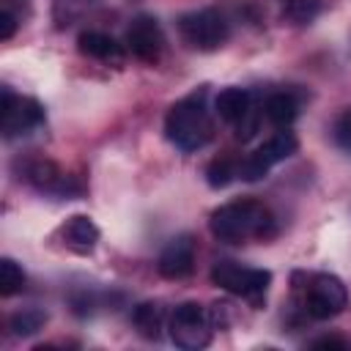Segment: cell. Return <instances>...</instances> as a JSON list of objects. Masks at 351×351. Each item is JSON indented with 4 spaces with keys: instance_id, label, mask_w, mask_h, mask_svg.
Returning a JSON list of instances; mask_svg holds the SVG:
<instances>
[{
    "instance_id": "obj_1",
    "label": "cell",
    "mask_w": 351,
    "mask_h": 351,
    "mask_svg": "<svg viewBox=\"0 0 351 351\" xmlns=\"http://www.w3.org/2000/svg\"><path fill=\"white\" fill-rule=\"evenodd\" d=\"M208 228L214 239L225 244H244V241H266L277 233V219L269 206L255 197H239L211 211Z\"/></svg>"
},
{
    "instance_id": "obj_2",
    "label": "cell",
    "mask_w": 351,
    "mask_h": 351,
    "mask_svg": "<svg viewBox=\"0 0 351 351\" xmlns=\"http://www.w3.org/2000/svg\"><path fill=\"white\" fill-rule=\"evenodd\" d=\"M206 96H208V90L197 88L189 96L178 99L165 115V137L184 154L200 151L214 134V123H211V115H208V107H206Z\"/></svg>"
},
{
    "instance_id": "obj_3",
    "label": "cell",
    "mask_w": 351,
    "mask_h": 351,
    "mask_svg": "<svg viewBox=\"0 0 351 351\" xmlns=\"http://www.w3.org/2000/svg\"><path fill=\"white\" fill-rule=\"evenodd\" d=\"M178 33L186 47L197 52H214L230 38V22L217 8H197L178 19Z\"/></svg>"
},
{
    "instance_id": "obj_4",
    "label": "cell",
    "mask_w": 351,
    "mask_h": 351,
    "mask_svg": "<svg viewBox=\"0 0 351 351\" xmlns=\"http://www.w3.org/2000/svg\"><path fill=\"white\" fill-rule=\"evenodd\" d=\"M348 304V288L343 285L340 277L335 274H310L302 285V310L304 315L315 318V321H326L335 318L346 310Z\"/></svg>"
},
{
    "instance_id": "obj_5",
    "label": "cell",
    "mask_w": 351,
    "mask_h": 351,
    "mask_svg": "<svg viewBox=\"0 0 351 351\" xmlns=\"http://www.w3.org/2000/svg\"><path fill=\"white\" fill-rule=\"evenodd\" d=\"M211 282L233 296L261 302L271 285V271L255 269V266H241L236 261H217L211 269Z\"/></svg>"
},
{
    "instance_id": "obj_6",
    "label": "cell",
    "mask_w": 351,
    "mask_h": 351,
    "mask_svg": "<svg viewBox=\"0 0 351 351\" xmlns=\"http://www.w3.org/2000/svg\"><path fill=\"white\" fill-rule=\"evenodd\" d=\"M170 340L184 351H197L211 343V318L197 302H181L170 313Z\"/></svg>"
},
{
    "instance_id": "obj_7",
    "label": "cell",
    "mask_w": 351,
    "mask_h": 351,
    "mask_svg": "<svg viewBox=\"0 0 351 351\" xmlns=\"http://www.w3.org/2000/svg\"><path fill=\"white\" fill-rule=\"evenodd\" d=\"M296 148H299V140H296L293 132H288V129L274 132L263 145H258L250 156H244L239 162V178L241 181H261L274 165L293 156Z\"/></svg>"
},
{
    "instance_id": "obj_8",
    "label": "cell",
    "mask_w": 351,
    "mask_h": 351,
    "mask_svg": "<svg viewBox=\"0 0 351 351\" xmlns=\"http://www.w3.org/2000/svg\"><path fill=\"white\" fill-rule=\"evenodd\" d=\"M41 123H44V107H41L36 99H30V96H16L14 90L3 88L0 126H3V134H5L8 140L33 132V129H38Z\"/></svg>"
},
{
    "instance_id": "obj_9",
    "label": "cell",
    "mask_w": 351,
    "mask_h": 351,
    "mask_svg": "<svg viewBox=\"0 0 351 351\" xmlns=\"http://www.w3.org/2000/svg\"><path fill=\"white\" fill-rule=\"evenodd\" d=\"M126 49L140 60V63H159L162 52H165V33L159 27V22L148 14H140L132 19L129 30H126Z\"/></svg>"
},
{
    "instance_id": "obj_10",
    "label": "cell",
    "mask_w": 351,
    "mask_h": 351,
    "mask_svg": "<svg viewBox=\"0 0 351 351\" xmlns=\"http://www.w3.org/2000/svg\"><path fill=\"white\" fill-rule=\"evenodd\" d=\"M156 269L167 280H184V277H189L192 269H195V239L189 233H181V236L170 239L165 244V250L159 252Z\"/></svg>"
},
{
    "instance_id": "obj_11",
    "label": "cell",
    "mask_w": 351,
    "mask_h": 351,
    "mask_svg": "<svg viewBox=\"0 0 351 351\" xmlns=\"http://www.w3.org/2000/svg\"><path fill=\"white\" fill-rule=\"evenodd\" d=\"M27 181L41 189V192H49V195H60V197H71L74 192H80V186L74 184L71 176H66L55 162H47V159H38V162H30L27 170H25Z\"/></svg>"
},
{
    "instance_id": "obj_12",
    "label": "cell",
    "mask_w": 351,
    "mask_h": 351,
    "mask_svg": "<svg viewBox=\"0 0 351 351\" xmlns=\"http://www.w3.org/2000/svg\"><path fill=\"white\" fill-rule=\"evenodd\" d=\"M77 49L85 58H93V60H101V63H110V66H121L126 60L123 47L112 36L99 33V30H82L77 36Z\"/></svg>"
},
{
    "instance_id": "obj_13",
    "label": "cell",
    "mask_w": 351,
    "mask_h": 351,
    "mask_svg": "<svg viewBox=\"0 0 351 351\" xmlns=\"http://www.w3.org/2000/svg\"><path fill=\"white\" fill-rule=\"evenodd\" d=\"M60 239H63V244H66L71 252L88 255V252H93L96 244H99V228H96V222H93L90 217H85V214H71V217L63 222V228H60Z\"/></svg>"
},
{
    "instance_id": "obj_14",
    "label": "cell",
    "mask_w": 351,
    "mask_h": 351,
    "mask_svg": "<svg viewBox=\"0 0 351 351\" xmlns=\"http://www.w3.org/2000/svg\"><path fill=\"white\" fill-rule=\"evenodd\" d=\"M214 110H217V115H219L225 123L239 126V123L252 112V93H250L247 88H236V85L222 88V90L217 93V99H214Z\"/></svg>"
},
{
    "instance_id": "obj_15",
    "label": "cell",
    "mask_w": 351,
    "mask_h": 351,
    "mask_svg": "<svg viewBox=\"0 0 351 351\" xmlns=\"http://www.w3.org/2000/svg\"><path fill=\"white\" fill-rule=\"evenodd\" d=\"M132 324L140 337L145 340H159L165 329V307L159 302H140L132 310Z\"/></svg>"
},
{
    "instance_id": "obj_16",
    "label": "cell",
    "mask_w": 351,
    "mask_h": 351,
    "mask_svg": "<svg viewBox=\"0 0 351 351\" xmlns=\"http://www.w3.org/2000/svg\"><path fill=\"white\" fill-rule=\"evenodd\" d=\"M263 115L269 118V123H274L277 129H288L296 115H299V99L291 90H277L266 99L263 104Z\"/></svg>"
},
{
    "instance_id": "obj_17",
    "label": "cell",
    "mask_w": 351,
    "mask_h": 351,
    "mask_svg": "<svg viewBox=\"0 0 351 351\" xmlns=\"http://www.w3.org/2000/svg\"><path fill=\"white\" fill-rule=\"evenodd\" d=\"M280 16L291 25H310L321 14V0H277Z\"/></svg>"
},
{
    "instance_id": "obj_18",
    "label": "cell",
    "mask_w": 351,
    "mask_h": 351,
    "mask_svg": "<svg viewBox=\"0 0 351 351\" xmlns=\"http://www.w3.org/2000/svg\"><path fill=\"white\" fill-rule=\"evenodd\" d=\"M47 324V313L36 310V307H27V310H16L11 318H8V329L16 335V337H30L36 332H41Z\"/></svg>"
},
{
    "instance_id": "obj_19",
    "label": "cell",
    "mask_w": 351,
    "mask_h": 351,
    "mask_svg": "<svg viewBox=\"0 0 351 351\" xmlns=\"http://www.w3.org/2000/svg\"><path fill=\"white\" fill-rule=\"evenodd\" d=\"M233 178H239V162H236V159H230V156H217V159L208 162V167H206V181H208V186L222 189V186H228Z\"/></svg>"
},
{
    "instance_id": "obj_20",
    "label": "cell",
    "mask_w": 351,
    "mask_h": 351,
    "mask_svg": "<svg viewBox=\"0 0 351 351\" xmlns=\"http://www.w3.org/2000/svg\"><path fill=\"white\" fill-rule=\"evenodd\" d=\"M22 285H25L22 266L16 261H11V258H3L0 261V293L3 296H14V293L22 291Z\"/></svg>"
},
{
    "instance_id": "obj_21",
    "label": "cell",
    "mask_w": 351,
    "mask_h": 351,
    "mask_svg": "<svg viewBox=\"0 0 351 351\" xmlns=\"http://www.w3.org/2000/svg\"><path fill=\"white\" fill-rule=\"evenodd\" d=\"M332 140H335V145H337L343 154L351 156V107H346V110L335 118V123H332Z\"/></svg>"
},
{
    "instance_id": "obj_22",
    "label": "cell",
    "mask_w": 351,
    "mask_h": 351,
    "mask_svg": "<svg viewBox=\"0 0 351 351\" xmlns=\"http://www.w3.org/2000/svg\"><path fill=\"white\" fill-rule=\"evenodd\" d=\"M310 348H329V351H348L351 348V340L346 337H337V335H324V337H315L310 343Z\"/></svg>"
},
{
    "instance_id": "obj_23",
    "label": "cell",
    "mask_w": 351,
    "mask_h": 351,
    "mask_svg": "<svg viewBox=\"0 0 351 351\" xmlns=\"http://www.w3.org/2000/svg\"><path fill=\"white\" fill-rule=\"evenodd\" d=\"M16 27H19V16L11 8H3L0 11V41H8Z\"/></svg>"
},
{
    "instance_id": "obj_24",
    "label": "cell",
    "mask_w": 351,
    "mask_h": 351,
    "mask_svg": "<svg viewBox=\"0 0 351 351\" xmlns=\"http://www.w3.org/2000/svg\"><path fill=\"white\" fill-rule=\"evenodd\" d=\"M11 3H16V5H25V8L30 5V0H11Z\"/></svg>"
}]
</instances>
